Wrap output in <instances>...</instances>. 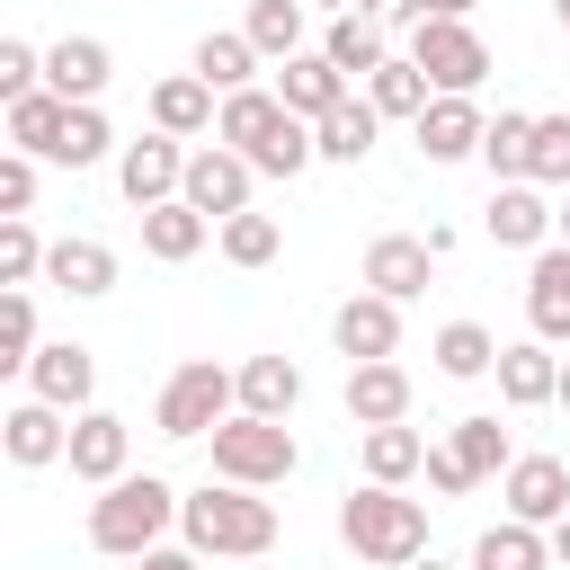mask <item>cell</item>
<instances>
[{"instance_id":"obj_1","label":"cell","mask_w":570,"mask_h":570,"mask_svg":"<svg viewBox=\"0 0 570 570\" xmlns=\"http://www.w3.org/2000/svg\"><path fill=\"white\" fill-rule=\"evenodd\" d=\"M178 543H196L205 561H258V552H276V499H258L240 481H205L178 508Z\"/></svg>"},{"instance_id":"obj_2","label":"cell","mask_w":570,"mask_h":570,"mask_svg":"<svg viewBox=\"0 0 570 570\" xmlns=\"http://www.w3.org/2000/svg\"><path fill=\"white\" fill-rule=\"evenodd\" d=\"M178 490L160 481V472H125V481H107L98 499H89V543L107 552V561H134V552H151L169 525H178Z\"/></svg>"},{"instance_id":"obj_3","label":"cell","mask_w":570,"mask_h":570,"mask_svg":"<svg viewBox=\"0 0 570 570\" xmlns=\"http://www.w3.org/2000/svg\"><path fill=\"white\" fill-rule=\"evenodd\" d=\"M338 534H347L356 561H374V570H410V561L428 552V508L401 499L392 481H365V490L338 499Z\"/></svg>"},{"instance_id":"obj_4","label":"cell","mask_w":570,"mask_h":570,"mask_svg":"<svg viewBox=\"0 0 570 570\" xmlns=\"http://www.w3.org/2000/svg\"><path fill=\"white\" fill-rule=\"evenodd\" d=\"M294 463H303V445H294V428H285V419L232 410V419L214 428V481H240V490H276V481H294Z\"/></svg>"},{"instance_id":"obj_5","label":"cell","mask_w":570,"mask_h":570,"mask_svg":"<svg viewBox=\"0 0 570 570\" xmlns=\"http://www.w3.org/2000/svg\"><path fill=\"white\" fill-rule=\"evenodd\" d=\"M232 410H240V374H232V365H214V356H187V365L160 383V401H151V428L187 445V436H214Z\"/></svg>"},{"instance_id":"obj_6","label":"cell","mask_w":570,"mask_h":570,"mask_svg":"<svg viewBox=\"0 0 570 570\" xmlns=\"http://www.w3.org/2000/svg\"><path fill=\"white\" fill-rule=\"evenodd\" d=\"M410 62H419L436 89H463V98L490 80V45H481L472 18H419V27H410Z\"/></svg>"},{"instance_id":"obj_7","label":"cell","mask_w":570,"mask_h":570,"mask_svg":"<svg viewBox=\"0 0 570 570\" xmlns=\"http://www.w3.org/2000/svg\"><path fill=\"white\" fill-rule=\"evenodd\" d=\"M116 187H125V205H134V214H151V205H169V196L187 187V142L151 125L142 142H125V151H116Z\"/></svg>"},{"instance_id":"obj_8","label":"cell","mask_w":570,"mask_h":570,"mask_svg":"<svg viewBox=\"0 0 570 570\" xmlns=\"http://www.w3.org/2000/svg\"><path fill=\"white\" fill-rule=\"evenodd\" d=\"M249 187H258V169H249L232 142H196V151H187V187H178V196H187L196 214L232 223V214H249Z\"/></svg>"},{"instance_id":"obj_9","label":"cell","mask_w":570,"mask_h":570,"mask_svg":"<svg viewBox=\"0 0 570 570\" xmlns=\"http://www.w3.org/2000/svg\"><path fill=\"white\" fill-rule=\"evenodd\" d=\"M330 347H338L347 365L401 356V303H392V294H374V285H356V294L330 312Z\"/></svg>"},{"instance_id":"obj_10","label":"cell","mask_w":570,"mask_h":570,"mask_svg":"<svg viewBox=\"0 0 570 570\" xmlns=\"http://www.w3.org/2000/svg\"><path fill=\"white\" fill-rule=\"evenodd\" d=\"M499 499H508V517H525V525H561L570 517V463L561 454H517L508 472H499Z\"/></svg>"},{"instance_id":"obj_11","label":"cell","mask_w":570,"mask_h":570,"mask_svg":"<svg viewBox=\"0 0 570 570\" xmlns=\"http://www.w3.org/2000/svg\"><path fill=\"white\" fill-rule=\"evenodd\" d=\"M410 134H419V160L454 169V160H481V134H490V116H481L463 89H436V98H428V116H419Z\"/></svg>"},{"instance_id":"obj_12","label":"cell","mask_w":570,"mask_h":570,"mask_svg":"<svg viewBox=\"0 0 570 570\" xmlns=\"http://www.w3.org/2000/svg\"><path fill=\"white\" fill-rule=\"evenodd\" d=\"M428 276H436V249H428V232H374V240H365V267H356V285H374V294L410 303V294H428Z\"/></svg>"},{"instance_id":"obj_13","label":"cell","mask_w":570,"mask_h":570,"mask_svg":"<svg viewBox=\"0 0 570 570\" xmlns=\"http://www.w3.org/2000/svg\"><path fill=\"white\" fill-rule=\"evenodd\" d=\"M27 392L80 419V410H98V356H89L80 338H45V347H36V365H27Z\"/></svg>"},{"instance_id":"obj_14","label":"cell","mask_w":570,"mask_h":570,"mask_svg":"<svg viewBox=\"0 0 570 570\" xmlns=\"http://www.w3.org/2000/svg\"><path fill=\"white\" fill-rule=\"evenodd\" d=\"M71 481H89V490H107V481H125L134 472V428L116 419V410H80L71 419Z\"/></svg>"},{"instance_id":"obj_15","label":"cell","mask_w":570,"mask_h":570,"mask_svg":"<svg viewBox=\"0 0 570 570\" xmlns=\"http://www.w3.org/2000/svg\"><path fill=\"white\" fill-rule=\"evenodd\" d=\"M481 232H490L499 249H543V240H552V196H543L534 178H499L490 205H481Z\"/></svg>"},{"instance_id":"obj_16","label":"cell","mask_w":570,"mask_h":570,"mask_svg":"<svg viewBox=\"0 0 570 570\" xmlns=\"http://www.w3.org/2000/svg\"><path fill=\"white\" fill-rule=\"evenodd\" d=\"M0 445H9V463L18 472H45V463H62L71 454V410H53V401H18L9 419H0Z\"/></svg>"},{"instance_id":"obj_17","label":"cell","mask_w":570,"mask_h":570,"mask_svg":"<svg viewBox=\"0 0 570 570\" xmlns=\"http://www.w3.org/2000/svg\"><path fill=\"white\" fill-rule=\"evenodd\" d=\"M525 321H534V338L570 347V240L534 249V267H525Z\"/></svg>"},{"instance_id":"obj_18","label":"cell","mask_w":570,"mask_h":570,"mask_svg":"<svg viewBox=\"0 0 570 570\" xmlns=\"http://www.w3.org/2000/svg\"><path fill=\"white\" fill-rule=\"evenodd\" d=\"M347 89H356V80H347V71H338L321 45H303V53H285V62H276V98H285L294 116H312V125H321V116H330Z\"/></svg>"},{"instance_id":"obj_19","label":"cell","mask_w":570,"mask_h":570,"mask_svg":"<svg viewBox=\"0 0 570 570\" xmlns=\"http://www.w3.org/2000/svg\"><path fill=\"white\" fill-rule=\"evenodd\" d=\"M45 285L71 294V303H98V294H116V249L89 240V232H71V240L45 249Z\"/></svg>"},{"instance_id":"obj_20","label":"cell","mask_w":570,"mask_h":570,"mask_svg":"<svg viewBox=\"0 0 570 570\" xmlns=\"http://www.w3.org/2000/svg\"><path fill=\"white\" fill-rule=\"evenodd\" d=\"M285 116H294V107H285L276 89H258V80H249V89H232V98H223V116H214V142H232L240 160H258V151L276 142V125H285Z\"/></svg>"},{"instance_id":"obj_21","label":"cell","mask_w":570,"mask_h":570,"mask_svg":"<svg viewBox=\"0 0 570 570\" xmlns=\"http://www.w3.org/2000/svg\"><path fill=\"white\" fill-rule=\"evenodd\" d=\"M499 401H508V410H543V401H561V356H552V338H517V347H499Z\"/></svg>"},{"instance_id":"obj_22","label":"cell","mask_w":570,"mask_h":570,"mask_svg":"<svg viewBox=\"0 0 570 570\" xmlns=\"http://www.w3.org/2000/svg\"><path fill=\"white\" fill-rule=\"evenodd\" d=\"M214 116H223V89H214V80H196V71H169V80L151 89V125H160V134H178V142L214 134Z\"/></svg>"},{"instance_id":"obj_23","label":"cell","mask_w":570,"mask_h":570,"mask_svg":"<svg viewBox=\"0 0 570 570\" xmlns=\"http://www.w3.org/2000/svg\"><path fill=\"white\" fill-rule=\"evenodd\" d=\"M347 419H356V436H365V428H392V419H410V374H401L392 356H374V365H347Z\"/></svg>"},{"instance_id":"obj_24","label":"cell","mask_w":570,"mask_h":570,"mask_svg":"<svg viewBox=\"0 0 570 570\" xmlns=\"http://www.w3.org/2000/svg\"><path fill=\"white\" fill-rule=\"evenodd\" d=\"M107 71H116V53H107L98 36H62V45H45V89H53V98H71V107H80V98H98V89H107Z\"/></svg>"},{"instance_id":"obj_25","label":"cell","mask_w":570,"mask_h":570,"mask_svg":"<svg viewBox=\"0 0 570 570\" xmlns=\"http://www.w3.org/2000/svg\"><path fill=\"white\" fill-rule=\"evenodd\" d=\"M374 134H383V107H374V98H356V89H347V98H338V107L312 125L321 160H338V169H356V160L374 151Z\"/></svg>"},{"instance_id":"obj_26","label":"cell","mask_w":570,"mask_h":570,"mask_svg":"<svg viewBox=\"0 0 570 570\" xmlns=\"http://www.w3.org/2000/svg\"><path fill=\"white\" fill-rule=\"evenodd\" d=\"M205 240H214V214H196L187 196H169V205H151V214H142V249H151L160 267H187Z\"/></svg>"},{"instance_id":"obj_27","label":"cell","mask_w":570,"mask_h":570,"mask_svg":"<svg viewBox=\"0 0 570 570\" xmlns=\"http://www.w3.org/2000/svg\"><path fill=\"white\" fill-rule=\"evenodd\" d=\"M321 53H330L347 80H374V71L392 62V45H383V18H365V9H338V18H330V36H321Z\"/></svg>"},{"instance_id":"obj_28","label":"cell","mask_w":570,"mask_h":570,"mask_svg":"<svg viewBox=\"0 0 570 570\" xmlns=\"http://www.w3.org/2000/svg\"><path fill=\"white\" fill-rule=\"evenodd\" d=\"M258 62H267V53H258L240 27H214V36H196V53H187V71H196V80H214L223 98H232V89H249V80H258Z\"/></svg>"},{"instance_id":"obj_29","label":"cell","mask_w":570,"mask_h":570,"mask_svg":"<svg viewBox=\"0 0 570 570\" xmlns=\"http://www.w3.org/2000/svg\"><path fill=\"white\" fill-rule=\"evenodd\" d=\"M428 356H436L445 383H481V374H499V338H490L481 321H445V330L428 338Z\"/></svg>"},{"instance_id":"obj_30","label":"cell","mask_w":570,"mask_h":570,"mask_svg":"<svg viewBox=\"0 0 570 570\" xmlns=\"http://www.w3.org/2000/svg\"><path fill=\"white\" fill-rule=\"evenodd\" d=\"M356 463H365V481H410V472H428V436L410 428V419H392V428H365V445H356Z\"/></svg>"},{"instance_id":"obj_31","label":"cell","mask_w":570,"mask_h":570,"mask_svg":"<svg viewBox=\"0 0 570 570\" xmlns=\"http://www.w3.org/2000/svg\"><path fill=\"white\" fill-rule=\"evenodd\" d=\"M472 570H552V534L525 525V517H499V525L472 543Z\"/></svg>"},{"instance_id":"obj_32","label":"cell","mask_w":570,"mask_h":570,"mask_svg":"<svg viewBox=\"0 0 570 570\" xmlns=\"http://www.w3.org/2000/svg\"><path fill=\"white\" fill-rule=\"evenodd\" d=\"M365 98L383 107V125H419V116H428V98H436V80H428L410 53H392V62L365 80Z\"/></svg>"},{"instance_id":"obj_33","label":"cell","mask_w":570,"mask_h":570,"mask_svg":"<svg viewBox=\"0 0 570 570\" xmlns=\"http://www.w3.org/2000/svg\"><path fill=\"white\" fill-rule=\"evenodd\" d=\"M294 401H303V365H294V356H249V365H240V410L294 419Z\"/></svg>"},{"instance_id":"obj_34","label":"cell","mask_w":570,"mask_h":570,"mask_svg":"<svg viewBox=\"0 0 570 570\" xmlns=\"http://www.w3.org/2000/svg\"><path fill=\"white\" fill-rule=\"evenodd\" d=\"M107 151H116V125H107V107H98V98H80V107L62 116V142H53L45 160H53V169H98Z\"/></svg>"},{"instance_id":"obj_35","label":"cell","mask_w":570,"mask_h":570,"mask_svg":"<svg viewBox=\"0 0 570 570\" xmlns=\"http://www.w3.org/2000/svg\"><path fill=\"white\" fill-rule=\"evenodd\" d=\"M481 169H490V187L534 169V116H525V107H499V116H490V134H481Z\"/></svg>"},{"instance_id":"obj_36","label":"cell","mask_w":570,"mask_h":570,"mask_svg":"<svg viewBox=\"0 0 570 570\" xmlns=\"http://www.w3.org/2000/svg\"><path fill=\"white\" fill-rule=\"evenodd\" d=\"M62 116H71V98H53V89H27V98H9V151H53L62 142Z\"/></svg>"},{"instance_id":"obj_37","label":"cell","mask_w":570,"mask_h":570,"mask_svg":"<svg viewBox=\"0 0 570 570\" xmlns=\"http://www.w3.org/2000/svg\"><path fill=\"white\" fill-rule=\"evenodd\" d=\"M214 249L232 258V267H276V249H285V223L276 214H232V223H214Z\"/></svg>"},{"instance_id":"obj_38","label":"cell","mask_w":570,"mask_h":570,"mask_svg":"<svg viewBox=\"0 0 570 570\" xmlns=\"http://www.w3.org/2000/svg\"><path fill=\"white\" fill-rule=\"evenodd\" d=\"M454 454H463V472L472 481H499L508 463H517V445H508V428L490 419V410H472V419H454V436H445Z\"/></svg>"},{"instance_id":"obj_39","label":"cell","mask_w":570,"mask_h":570,"mask_svg":"<svg viewBox=\"0 0 570 570\" xmlns=\"http://www.w3.org/2000/svg\"><path fill=\"white\" fill-rule=\"evenodd\" d=\"M303 9H312V0H249L240 36H249L267 62H285V53H303Z\"/></svg>"},{"instance_id":"obj_40","label":"cell","mask_w":570,"mask_h":570,"mask_svg":"<svg viewBox=\"0 0 570 570\" xmlns=\"http://www.w3.org/2000/svg\"><path fill=\"white\" fill-rule=\"evenodd\" d=\"M36 347H45V338H36V294H27V285H0V365L27 374Z\"/></svg>"},{"instance_id":"obj_41","label":"cell","mask_w":570,"mask_h":570,"mask_svg":"<svg viewBox=\"0 0 570 570\" xmlns=\"http://www.w3.org/2000/svg\"><path fill=\"white\" fill-rule=\"evenodd\" d=\"M45 249H53V240H45L27 214H0V285H36V276H45Z\"/></svg>"},{"instance_id":"obj_42","label":"cell","mask_w":570,"mask_h":570,"mask_svg":"<svg viewBox=\"0 0 570 570\" xmlns=\"http://www.w3.org/2000/svg\"><path fill=\"white\" fill-rule=\"evenodd\" d=\"M534 187H570V116H534V169H525Z\"/></svg>"},{"instance_id":"obj_43","label":"cell","mask_w":570,"mask_h":570,"mask_svg":"<svg viewBox=\"0 0 570 570\" xmlns=\"http://www.w3.org/2000/svg\"><path fill=\"white\" fill-rule=\"evenodd\" d=\"M27 89H45V53L27 36H0V98H27Z\"/></svg>"},{"instance_id":"obj_44","label":"cell","mask_w":570,"mask_h":570,"mask_svg":"<svg viewBox=\"0 0 570 570\" xmlns=\"http://www.w3.org/2000/svg\"><path fill=\"white\" fill-rule=\"evenodd\" d=\"M0 214H36V151H0Z\"/></svg>"},{"instance_id":"obj_45","label":"cell","mask_w":570,"mask_h":570,"mask_svg":"<svg viewBox=\"0 0 570 570\" xmlns=\"http://www.w3.org/2000/svg\"><path fill=\"white\" fill-rule=\"evenodd\" d=\"M428 490H436V499H463V490H472V472H463L454 445H428Z\"/></svg>"},{"instance_id":"obj_46","label":"cell","mask_w":570,"mask_h":570,"mask_svg":"<svg viewBox=\"0 0 570 570\" xmlns=\"http://www.w3.org/2000/svg\"><path fill=\"white\" fill-rule=\"evenodd\" d=\"M125 570H205V552H196V543H178V552H169V543H151V552H134Z\"/></svg>"},{"instance_id":"obj_47","label":"cell","mask_w":570,"mask_h":570,"mask_svg":"<svg viewBox=\"0 0 570 570\" xmlns=\"http://www.w3.org/2000/svg\"><path fill=\"white\" fill-rule=\"evenodd\" d=\"M356 9H365V18H383V27H401V18L419 27V0H356Z\"/></svg>"},{"instance_id":"obj_48","label":"cell","mask_w":570,"mask_h":570,"mask_svg":"<svg viewBox=\"0 0 570 570\" xmlns=\"http://www.w3.org/2000/svg\"><path fill=\"white\" fill-rule=\"evenodd\" d=\"M481 0H419V18H472Z\"/></svg>"},{"instance_id":"obj_49","label":"cell","mask_w":570,"mask_h":570,"mask_svg":"<svg viewBox=\"0 0 570 570\" xmlns=\"http://www.w3.org/2000/svg\"><path fill=\"white\" fill-rule=\"evenodd\" d=\"M552 561H561V570H570V517H561V525H552Z\"/></svg>"},{"instance_id":"obj_50","label":"cell","mask_w":570,"mask_h":570,"mask_svg":"<svg viewBox=\"0 0 570 570\" xmlns=\"http://www.w3.org/2000/svg\"><path fill=\"white\" fill-rule=\"evenodd\" d=\"M552 240H570V187H561V205H552Z\"/></svg>"},{"instance_id":"obj_51","label":"cell","mask_w":570,"mask_h":570,"mask_svg":"<svg viewBox=\"0 0 570 570\" xmlns=\"http://www.w3.org/2000/svg\"><path fill=\"white\" fill-rule=\"evenodd\" d=\"M410 570H454V561H436V552H419V561H410ZM463 570H472V561H463Z\"/></svg>"},{"instance_id":"obj_52","label":"cell","mask_w":570,"mask_h":570,"mask_svg":"<svg viewBox=\"0 0 570 570\" xmlns=\"http://www.w3.org/2000/svg\"><path fill=\"white\" fill-rule=\"evenodd\" d=\"M312 9H330V18H338V9H356V0H312Z\"/></svg>"},{"instance_id":"obj_53","label":"cell","mask_w":570,"mask_h":570,"mask_svg":"<svg viewBox=\"0 0 570 570\" xmlns=\"http://www.w3.org/2000/svg\"><path fill=\"white\" fill-rule=\"evenodd\" d=\"M561 410H570V365H561Z\"/></svg>"},{"instance_id":"obj_54","label":"cell","mask_w":570,"mask_h":570,"mask_svg":"<svg viewBox=\"0 0 570 570\" xmlns=\"http://www.w3.org/2000/svg\"><path fill=\"white\" fill-rule=\"evenodd\" d=\"M552 18H561V27H570V0H552Z\"/></svg>"}]
</instances>
